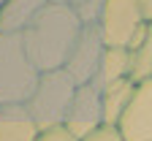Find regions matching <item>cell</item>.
<instances>
[{
	"label": "cell",
	"instance_id": "obj_1",
	"mask_svg": "<svg viewBox=\"0 0 152 141\" xmlns=\"http://www.w3.org/2000/svg\"><path fill=\"white\" fill-rule=\"evenodd\" d=\"M82 27H84V22L71 6L49 3L22 30L25 52L30 57V63L38 68V73L60 71L68 65L71 52L82 35Z\"/></svg>",
	"mask_w": 152,
	"mask_h": 141
},
{
	"label": "cell",
	"instance_id": "obj_2",
	"mask_svg": "<svg viewBox=\"0 0 152 141\" xmlns=\"http://www.w3.org/2000/svg\"><path fill=\"white\" fill-rule=\"evenodd\" d=\"M38 68L22 44V33H0V106H27L38 87Z\"/></svg>",
	"mask_w": 152,
	"mask_h": 141
},
{
	"label": "cell",
	"instance_id": "obj_3",
	"mask_svg": "<svg viewBox=\"0 0 152 141\" xmlns=\"http://www.w3.org/2000/svg\"><path fill=\"white\" fill-rule=\"evenodd\" d=\"M76 90L79 87H76V82L71 79V73L65 68L41 73L33 98L27 100V111L35 119L38 130H52V128L65 125V117L73 103Z\"/></svg>",
	"mask_w": 152,
	"mask_h": 141
},
{
	"label": "cell",
	"instance_id": "obj_4",
	"mask_svg": "<svg viewBox=\"0 0 152 141\" xmlns=\"http://www.w3.org/2000/svg\"><path fill=\"white\" fill-rule=\"evenodd\" d=\"M147 25L139 0H106V8L98 19V27L106 46L130 49L133 38Z\"/></svg>",
	"mask_w": 152,
	"mask_h": 141
},
{
	"label": "cell",
	"instance_id": "obj_5",
	"mask_svg": "<svg viewBox=\"0 0 152 141\" xmlns=\"http://www.w3.org/2000/svg\"><path fill=\"white\" fill-rule=\"evenodd\" d=\"M103 52H106V44H103L101 27L98 25H84L79 41H76V46L71 52V60L65 65V71L71 73L76 87H84V84L95 82L98 68H101V60H103Z\"/></svg>",
	"mask_w": 152,
	"mask_h": 141
},
{
	"label": "cell",
	"instance_id": "obj_6",
	"mask_svg": "<svg viewBox=\"0 0 152 141\" xmlns=\"http://www.w3.org/2000/svg\"><path fill=\"white\" fill-rule=\"evenodd\" d=\"M65 128L79 141L103 128V103H101V90L98 87L84 84V87L76 90L73 103H71L68 117H65Z\"/></svg>",
	"mask_w": 152,
	"mask_h": 141
},
{
	"label": "cell",
	"instance_id": "obj_7",
	"mask_svg": "<svg viewBox=\"0 0 152 141\" xmlns=\"http://www.w3.org/2000/svg\"><path fill=\"white\" fill-rule=\"evenodd\" d=\"M117 130L125 141H152V79L136 84Z\"/></svg>",
	"mask_w": 152,
	"mask_h": 141
},
{
	"label": "cell",
	"instance_id": "obj_8",
	"mask_svg": "<svg viewBox=\"0 0 152 141\" xmlns=\"http://www.w3.org/2000/svg\"><path fill=\"white\" fill-rule=\"evenodd\" d=\"M41 136L27 106H0V141H35Z\"/></svg>",
	"mask_w": 152,
	"mask_h": 141
},
{
	"label": "cell",
	"instance_id": "obj_9",
	"mask_svg": "<svg viewBox=\"0 0 152 141\" xmlns=\"http://www.w3.org/2000/svg\"><path fill=\"white\" fill-rule=\"evenodd\" d=\"M52 0H3L0 3V33H22Z\"/></svg>",
	"mask_w": 152,
	"mask_h": 141
},
{
	"label": "cell",
	"instance_id": "obj_10",
	"mask_svg": "<svg viewBox=\"0 0 152 141\" xmlns=\"http://www.w3.org/2000/svg\"><path fill=\"white\" fill-rule=\"evenodd\" d=\"M122 79H130V49L106 46L103 60H101V68H98V76H95L92 87L106 90V87H111V84L122 82Z\"/></svg>",
	"mask_w": 152,
	"mask_h": 141
},
{
	"label": "cell",
	"instance_id": "obj_11",
	"mask_svg": "<svg viewBox=\"0 0 152 141\" xmlns=\"http://www.w3.org/2000/svg\"><path fill=\"white\" fill-rule=\"evenodd\" d=\"M133 90H136V82L133 79H122V82L111 84L106 90H101V103H103V125L117 128L120 119L133 98Z\"/></svg>",
	"mask_w": 152,
	"mask_h": 141
},
{
	"label": "cell",
	"instance_id": "obj_12",
	"mask_svg": "<svg viewBox=\"0 0 152 141\" xmlns=\"http://www.w3.org/2000/svg\"><path fill=\"white\" fill-rule=\"evenodd\" d=\"M130 79L136 84L152 79V22H149V30L144 35V41L130 52Z\"/></svg>",
	"mask_w": 152,
	"mask_h": 141
},
{
	"label": "cell",
	"instance_id": "obj_13",
	"mask_svg": "<svg viewBox=\"0 0 152 141\" xmlns=\"http://www.w3.org/2000/svg\"><path fill=\"white\" fill-rule=\"evenodd\" d=\"M103 8H106V0H76L73 3V11L79 14L84 25H98Z\"/></svg>",
	"mask_w": 152,
	"mask_h": 141
},
{
	"label": "cell",
	"instance_id": "obj_14",
	"mask_svg": "<svg viewBox=\"0 0 152 141\" xmlns=\"http://www.w3.org/2000/svg\"><path fill=\"white\" fill-rule=\"evenodd\" d=\"M35 141H79L65 125H60V128H52V130H41V136H38Z\"/></svg>",
	"mask_w": 152,
	"mask_h": 141
},
{
	"label": "cell",
	"instance_id": "obj_15",
	"mask_svg": "<svg viewBox=\"0 0 152 141\" xmlns=\"http://www.w3.org/2000/svg\"><path fill=\"white\" fill-rule=\"evenodd\" d=\"M82 141H125V138H122V133H120L117 128L103 125L101 130H95L92 136H87V138H82Z\"/></svg>",
	"mask_w": 152,
	"mask_h": 141
},
{
	"label": "cell",
	"instance_id": "obj_16",
	"mask_svg": "<svg viewBox=\"0 0 152 141\" xmlns=\"http://www.w3.org/2000/svg\"><path fill=\"white\" fill-rule=\"evenodd\" d=\"M139 6H141V14L147 22H152V0H139Z\"/></svg>",
	"mask_w": 152,
	"mask_h": 141
},
{
	"label": "cell",
	"instance_id": "obj_17",
	"mask_svg": "<svg viewBox=\"0 0 152 141\" xmlns=\"http://www.w3.org/2000/svg\"><path fill=\"white\" fill-rule=\"evenodd\" d=\"M52 3H63V6H71V8H73V3H76V0H52Z\"/></svg>",
	"mask_w": 152,
	"mask_h": 141
}]
</instances>
